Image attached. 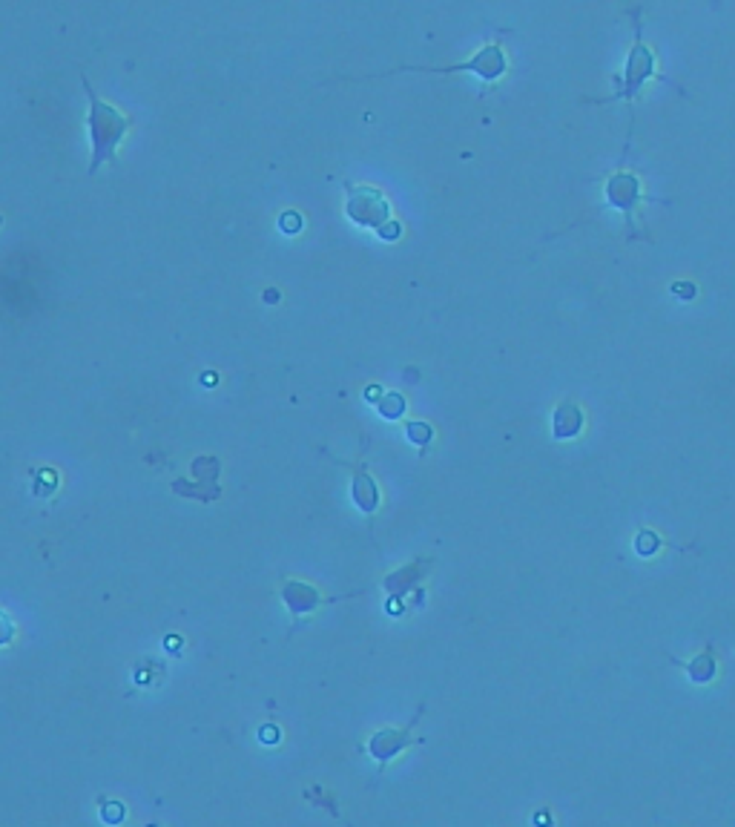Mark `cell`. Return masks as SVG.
Masks as SVG:
<instances>
[{"label": "cell", "instance_id": "13", "mask_svg": "<svg viewBox=\"0 0 735 827\" xmlns=\"http://www.w3.org/2000/svg\"><path fill=\"white\" fill-rule=\"evenodd\" d=\"M383 411H385V417H391V419L399 417V414L405 411V399H402V396H391L388 403L383 405Z\"/></svg>", "mask_w": 735, "mask_h": 827}, {"label": "cell", "instance_id": "9", "mask_svg": "<svg viewBox=\"0 0 735 827\" xmlns=\"http://www.w3.org/2000/svg\"><path fill=\"white\" fill-rule=\"evenodd\" d=\"M580 425H583V414H580V408H578V405L563 403V405L555 411L552 429H555V434H557L560 440H566V437H575V434L580 431Z\"/></svg>", "mask_w": 735, "mask_h": 827}, {"label": "cell", "instance_id": "3", "mask_svg": "<svg viewBox=\"0 0 735 827\" xmlns=\"http://www.w3.org/2000/svg\"><path fill=\"white\" fill-rule=\"evenodd\" d=\"M508 69V58L500 43H488L483 46L477 55L466 64H451V66H399L391 72H434V75H454V72H474L477 78H483L485 84H494L497 78H503ZM388 72V75H391Z\"/></svg>", "mask_w": 735, "mask_h": 827}, {"label": "cell", "instance_id": "15", "mask_svg": "<svg viewBox=\"0 0 735 827\" xmlns=\"http://www.w3.org/2000/svg\"><path fill=\"white\" fill-rule=\"evenodd\" d=\"M379 233H383L385 238H397L399 236V224H383V227H379Z\"/></svg>", "mask_w": 735, "mask_h": 827}, {"label": "cell", "instance_id": "10", "mask_svg": "<svg viewBox=\"0 0 735 827\" xmlns=\"http://www.w3.org/2000/svg\"><path fill=\"white\" fill-rule=\"evenodd\" d=\"M422 569H428V560H425V563H422V560H417V563H411L408 569L388 575V577H385V583H383V589H388L394 598L405 595L408 589H411V583H417V580H420V572H422Z\"/></svg>", "mask_w": 735, "mask_h": 827}, {"label": "cell", "instance_id": "14", "mask_svg": "<svg viewBox=\"0 0 735 827\" xmlns=\"http://www.w3.org/2000/svg\"><path fill=\"white\" fill-rule=\"evenodd\" d=\"M12 632H15V626H12V621L0 612V644H6L9 638H12Z\"/></svg>", "mask_w": 735, "mask_h": 827}, {"label": "cell", "instance_id": "8", "mask_svg": "<svg viewBox=\"0 0 735 827\" xmlns=\"http://www.w3.org/2000/svg\"><path fill=\"white\" fill-rule=\"evenodd\" d=\"M353 500H357V505L368 515L379 505L376 483L365 474V466H353Z\"/></svg>", "mask_w": 735, "mask_h": 827}, {"label": "cell", "instance_id": "11", "mask_svg": "<svg viewBox=\"0 0 735 827\" xmlns=\"http://www.w3.org/2000/svg\"><path fill=\"white\" fill-rule=\"evenodd\" d=\"M690 675L695 678V681H710L713 675H715V661H713V655H698L692 663H690Z\"/></svg>", "mask_w": 735, "mask_h": 827}, {"label": "cell", "instance_id": "12", "mask_svg": "<svg viewBox=\"0 0 735 827\" xmlns=\"http://www.w3.org/2000/svg\"><path fill=\"white\" fill-rule=\"evenodd\" d=\"M408 434H411V440L420 443V445H425L431 440V429H428V425H422V422H411V425H408Z\"/></svg>", "mask_w": 735, "mask_h": 827}, {"label": "cell", "instance_id": "6", "mask_svg": "<svg viewBox=\"0 0 735 827\" xmlns=\"http://www.w3.org/2000/svg\"><path fill=\"white\" fill-rule=\"evenodd\" d=\"M411 727L408 730H383V733H376L373 738H371V744H368V750H371V756L379 761V764H388L402 747H408V741H411Z\"/></svg>", "mask_w": 735, "mask_h": 827}, {"label": "cell", "instance_id": "1", "mask_svg": "<svg viewBox=\"0 0 735 827\" xmlns=\"http://www.w3.org/2000/svg\"><path fill=\"white\" fill-rule=\"evenodd\" d=\"M80 87H84L87 98H90V138H92V164L90 173H95L104 161H113L115 158V147L121 144V138L127 136L129 121L127 115H121L113 103H106L98 98V92L90 87V81L80 75Z\"/></svg>", "mask_w": 735, "mask_h": 827}, {"label": "cell", "instance_id": "4", "mask_svg": "<svg viewBox=\"0 0 735 827\" xmlns=\"http://www.w3.org/2000/svg\"><path fill=\"white\" fill-rule=\"evenodd\" d=\"M345 193H348V216L357 222V224H365V227L379 230V227L388 222L391 207H388L385 196L379 193L376 187L345 181Z\"/></svg>", "mask_w": 735, "mask_h": 827}, {"label": "cell", "instance_id": "5", "mask_svg": "<svg viewBox=\"0 0 735 827\" xmlns=\"http://www.w3.org/2000/svg\"><path fill=\"white\" fill-rule=\"evenodd\" d=\"M606 199L609 204H615L618 210H623L626 216H632V210L643 201V190L641 181L632 173H615L606 184Z\"/></svg>", "mask_w": 735, "mask_h": 827}, {"label": "cell", "instance_id": "2", "mask_svg": "<svg viewBox=\"0 0 735 827\" xmlns=\"http://www.w3.org/2000/svg\"><path fill=\"white\" fill-rule=\"evenodd\" d=\"M632 15H635V46L629 52V58H626L623 75L615 78L618 89H615L612 98H601V101H594V103H606V101H629L632 103L635 95L643 89V84L649 81V78L658 75L655 55H652V49L643 43V35H641V9H632Z\"/></svg>", "mask_w": 735, "mask_h": 827}, {"label": "cell", "instance_id": "7", "mask_svg": "<svg viewBox=\"0 0 735 827\" xmlns=\"http://www.w3.org/2000/svg\"><path fill=\"white\" fill-rule=\"evenodd\" d=\"M282 595H285V603L290 606V612L299 618V615H305V612H311V609H316L319 603H331V601H339V598H322L316 589H311V586H305V583H296V580H290L285 589H282Z\"/></svg>", "mask_w": 735, "mask_h": 827}]
</instances>
